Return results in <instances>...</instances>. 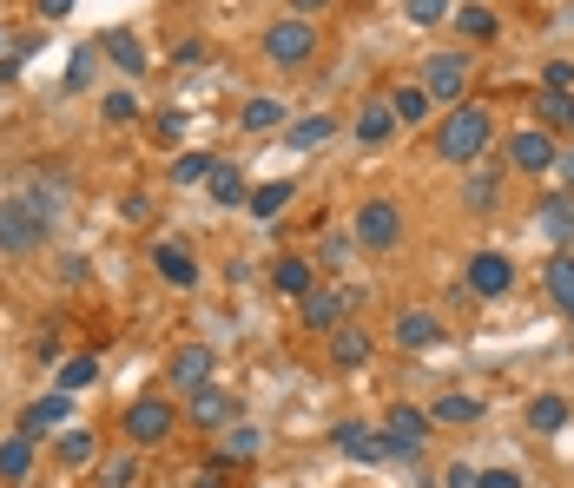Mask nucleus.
Here are the masks:
<instances>
[{"label": "nucleus", "instance_id": "f257e3e1", "mask_svg": "<svg viewBox=\"0 0 574 488\" xmlns=\"http://www.w3.org/2000/svg\"><path fill=\"white\" fill-rule=\"evenodd\" d=\"M488 139H496V119H488V106H475V100H462V106H449V119H436V152L449 166H475L488 152Z\"/></svg>", "mask_w": 574, "mask_h": 488}, {"label": "nucleus", "instance_id": "f03ea898", "mask_svg": "<svg viewBox=\"0 0 574 488\" xmlns=\"http://www.w3.org/2000/svg\"><path fill=\"white\" fill-rule=\"evenodd\" d=\"M47 218L34 211V198L27 192H14V198H0V252H8V258H27V252H40V244H47Z\"/></svg>", "mask_w": 574, "mask_h": 488}, {"label": "nucleus", "instance_id": "7ed1b4c3", "mask_svg": "<svg viewBox=\"0 0 574 488\" xmlns=\"http://www.w3.org/2000/svg\"><path fill=\"white\" fill-rule=\"evenodd\" d=\"M265 60L271 66H284V73H297V66H310L317 60V21H297V14H284V21H271L265 27Z\"/></svg>", "mask_w": 574, "mask_h": 488}, {"label": "nucleus", "instance_id": "20e7f679", "mask_svg": "<svg viewBox=\"0 0 574 488\" xmlns=\"http://www.w3.org/2000/svg\"><path fill=\"white\" fill-rule=\"evenodd\" d=\"M173 429H179V410L166 396H139L132 410L119 416V436L132 442V449H158V442H173Z\"/></svg>", "mask_w": 574, "mask_h": 488}, {"label": "nucleus", "instance_id": "39448f33", "mask_svg": "<svg viewBox=\"0 0 574 488\" xmlns=\"http://www.w3.org/2000/svg\"><path fill=\"white\" fill-rule=\"evenodd\" d=\"M469 73H475V60H469L462 47H443V53H430V60H423V93H430L436 106H462Z\"/></svg>", "mask_w": 574, "mask_h": 488}, {"label": "nucleus", "instance_id": "423d86ee", "mask_svg": "<svg viewBox=\"0 0 574 488\" xmlns=\"http://www.w3.org/2000/svg\"><path fill=\"white\" fill-rule=\"evenodd\" d=\"M350 237H357V252H396L403 244V205L396 198H363Z\"/></svg>", "mask_w": 574, "mask_h": 488}, {"label": "nucleus", "instance_id": "0eeeda50", "mask_svg": "<svg viewBox=\"0 0 574 488\" xmlns=\"http://www.w3.org/2000/svg\"><path fill=\"white\" fill-rule=\"evenodd\" d=\"M363 304V291L357 284H317L297 310H304V331H323V337H331L337 331V323H350V310Z\"/></svg>", "mask_w": 574, "mask_h": 488}, {"label": "nucleus", "instance_id": "6e6552de", "mask_svg": "<svg viewBox=\"0 0 574 488\" xmlns=\"http://www.w3.org/2000/svg\"><path fill=\"white\" fill-rule=\"evenodd\" d=\"M554 158H561V145H554V132H541V126H522L515 139H509V166L515 172H528V179H554Z\"/></svg>", "mask_w": 574, "mask_h": 488}, {"label": "nucleus", "instance_id": "1a4fd4ad", "mask_svg": "<svg viewBox=\"0 0 574 488\" xmlns=\"http://www.w3.org/2000/svg\"><path fill=\"white\" fill-rule=\"evenodd\" d=\"M430 410H417V402H390V416H383V436H390V449L396 455H423V442H430Z\"/></svg>", "mask_w": 574, "mask_h": 488}, {"label": "nucleus", "instance_id": "9d476101", "mask_svg": "<svg viewBox=\"0 0 574 488\" xmlns=\"http://www.w3.org/2000/svg\"><path fill=\"white\" fill-rule=\"evenodd\" d=\"M212 376H218V350H212V344H179V350H173V363H166V383H173V389H186V396H192V389H205Z\"/></svg>", "mask_w": 574, "mask_h": 488}, {"label": "nucleus", "instance_id": "9b49d317", "mask_svg": "<svg viewBox=\"0 0 574 488\" xmlns=\"http://www.w3.org/2000/svg\"><path fill=\"white\" fill-rule=\"evenodd\" d=\"M331 442H337V455H350V462H363V468L396 462L390 436H383V429H363V423H337V429H331Z\"/></svg>", "mask_w": 574, "mask_h": 488}, {"label": "nucleus", "instance_id": "f8f14e48", "mask_svg": "<svg viewBox=\"0 0 574 488\" xmlns=\"http://www.w3.org/2000/svg\"><path fill=\"white\" fill-rule=\"evenodd\" d=\"M535 231L554 244V252H574V192H548L541 205H535Z\"/></svg>", "mask_w": 574, "mask_h": 488}, {"label": "nucleus", "instance_id": "ddd939ff", "mask_svg": "<svg viewBox=\"0 0 574 488\" xmlns=\"http://www.w3.org/2000/svg\"><path fill=\"white\" fill-rule=\"evenodd\" d=\"M509 284H515V265L502 252H475L469 258V297H509Z\"/></svg>", "mask_w": 574, "mask_h": 488}, {"label": "nucleus", "instance_id": "4468645a", "mask_svg": "<svg viewBox=\"0 0 574 488\" xmlns=\"http://www.w3.org/2000/svg\"><path fill=\"white\" fill-rule=\"evenodd\" d=\"M403 126H396V113H390V100H363V113L350 119V139L363 145V152H383L390 139H396Z\"/></svg>", "mask_w": 574, "mask_h": 488}, {"label": "nucleus", "instance_id": "2eb2a0df", "mask_svg": "<svg viewBox=\"0 0 574 488\" xmlns=\"http://www.w3.org/2000/svg\"><path fill=\"white\" fill-rule=\"evenodd\" d=\"M390 331H396L403 350H436V344H443V317H436V310H396Z\"/></svg>", "mask_w": 574, "mask_h": 488}, {"label": "nucleus", "instance_id": "dca6fc26", "mask_svg": "<svg viewBox=\"0 0 574 488\" xmlns=\"http://www.w3.org/2000/svg\"><path fill=\"white\" fill-rule=\"evenodd\" d=\"M73 423V396L66 389H47V396H34L27 410H21V429L27 436H40V429H66Z\"/></svg>", "mask_w": 574, "mask_h": 488}, {"label": "nucleus", "instance_id": "f3484780", "mask_svg": "<svg viewBox=\"0 0 574 488\" xmlns=\"http://www.w3.org/2000/svg\"><path fill=\"white\" fill-rule=\"evenodd\" d=\"M100 53H106V60H113V66H119L126 79H145V66H152L132 27H106V34H100Z\"/></svg>", "mask_w": 574, "mask_h": 488}, {"label": "nucleus", "instance_id": "a211bd4d", "mask_svg": "<svg viewBox=\"0 0 574 488\" xmlns=\"http://www.w3.org/2000/svg\"><path fill=\"white\" fill-rule=\"evenodd\" d=\"M186 416H192L199 429H231V423H238V396H225V389L205 383V389H192V410H186Z\"/></svg>", "mask_w": 574, "mask_h": 488}, {"label": "nucleus", "instance_id": "6ab92c4d", "mask_svg": "<svg viewBox=\"0 0 574 488\" xmlns=\"http://www.w3.org/2000/svg\"><path fill=\"white\" fill-rule=\"evenodd\" d=\"M152 265H158V278H166L173 291H192V284H199L192 252H186V244H173V237H158V244H152Z\"/></svg>", "mask_w": 574, "mask_h": 488}, {"label": "nucleus", "instance_id": "aec40b11", "mask_svg": "<svg viewBox=\"0 0 574 488\" xmlns=\"http://www.w3.org/2000/svg\"><path fill=\"white\" fill-rule=\"evenodd\" d=\"M323 344H331V363H337V370H363V363H370V350H377L363 323H337V331L323 337Z\"/></svg>", "mask_w": 574, "mask_h": 488}, {"label": "nucleus", "instance_id": "412c9836", "mask_svg": "<svg viewBox=\"0 0 574 488\" xmlns=\"http://www.w3.org/2000/svg\"><path fill=\"white\" fill-rule=\"evenodd\" d=\"M390 113H396V126H430V113H436V100L423 93V79H403V87L390 93Z\"/></svg>", "mask_w": 574, "mask_h": 488}, {"label": "nucleus", "instance_id": "4be33fe9", "mask_svg": "<svg viewBox=\"0 0 574 488\" xmlns=\"http://www.w3.org/2000/svg\"><path fill=\"white\" fill-rule=\"evenodd\" d=\"M541 284H548L554 310H561V317H574V252H554V258L541 265Z\"/></svg>", "mask_w": 574, "mask_h": 488}, {"label": "nucleus", "instance_id": "5701e85b", "mask_svg": "<svg viewBox=\"0 0 574 488\" xmlns=\"http://www.w3.org/2000/svg\"><path fill=\"white\" fill-rule=\"evenodd\" d=\"M430 423H449V429H469V423H482V396H462V389L436 396V402H430Z\"/></svg>", "mask_w": 574, "mask_h": 488}, {"label": "nucleus", "instance_id": "b1692460", "mask_svg": "<svg viewBox=\"0 0 574 488\" xmlns=\"http://www.w3.org/2000/svg\"><path fill=\"white\" fill-rule=\"evenodd\" d=\"M462 205H469L475 218H488V211L502 205V172H488V166H475V172H469V185H462Z\"/></svg>", "mask_w": 574, "mask_h": 488}, {"label": "nucleus", "instance_id": "393cba45", "mask_svg": "<svg viewBox=\"0 0 574 488\" xmlns=\"http://www.w3.org/2000/svg\"><path fill=\"white\" fill-rule=\"evenodd\" d=\"M271 284H278V291H284V297H297V304H304V297H310V291H317V265H310V258H297V252H291V258H278V271H271Z\"/></svg>", "mask_w": 574, "mask_h": 488}, {"label": "nucleus", "instance_id": "a878e982", "mask_svg": "<svg viewBox=\"0 0 574 488\" xmlns=\"http://www.w3.org/2000/svg\"><path fill=\"white\" fill-rule=\"evenodd\" d=\"M34 442L40 436H27V429H14L8 442H0V481H27L34 475Z\"/></svg>", "mask_w": 574, "mask_h": 488}, {"label": "nucleus", "instance_id": "bb28decb", "mask_svg": "<svg viewBox=\"0 0 574 488\" xmlns=\"http://www.w3.org/2000/svg\"><path fill=\"white\" fill-rule=\"evenodd\" d=\"M258 449H265V429H252V423L218 429V462H252Z\"/></svg>", "mask_w": 574, "mask_h": 488}, {"label": "nucleus", "instance_id": "cd10ccee", "mask_svg": "<svg viewBox=\"0 0 574 488\" xmlns=\"http://www.w3.org/2000/svg\"><path fill=\"white\" fill-rule=\"evenodd\" d=\"M331 139H337V119H331V113H310V119H297V126L284 132L291 152H317V145H331Z\"/></svg>", "mask_w": 574, "mask_h": 488}, {"label": "nucleus", "instance_id": "c85d7f7f", "mask_svg": "<svg viewBox=\"0 0 574 488\" xmlns=\"http://www.w3.org/2000/svg\"><path fill=\"white\" fill-rule=\"evenodd\" d=\"M238 126L252 132V139H258V132H278V126H284V100H271V93H258V100H244Z\"/></svg>", "mask_w": 574, "mask_h": 488}, {"label": "nucleus", "instance_id": "c756f323", "mask_svg": "<svg viewBox=\"0 0 574 488\" xmlns=\"http://www.w3.org/2000/svg\"><path fill=\"white\" fill-rule=\"evenodd\" d=\"M212 205H252V179H244V166H225L212 172Z\"/></svg>", "mask_w": 574, "mask_h": 488}, {"label": "nucleus", "instance_id": "7c9ffc66", "mask_svg": "<svg viewBox=\"0 0 574 488\" xmlns=\"http://www.w3.org/2000/svg\"><path fill=\"white\" fill-rule=\"evenodd\" d=\"M291 198H297V185H291V179H271V185H252V218H258V224H271V218H278V211H284Z\"/></svg>", "mask_w": 574, "mask_h": 488}, {"label": "nucleus", "instance_id": "2f4dec72", "mask_svg": "<svg viewBox=\"0 0 574 488\" xmlns=\"http://www.w3.org/2000/svg\"><path fill=\"white\" fill-rule=\"evenodd\" d=\"M93 376H100V350H79V357H66V363H60V376H53V383H60L66 396H79Z\"/></svg>", "mask_w": 574, "mask_h": 488}, {"label": "nucleus", "instance_id": "473e14b6", "mask_svg": "<svg viewBox=\"0 0 574 488\" xmlns=\"http://www.w3.org/2000/svg\"><path fill=\"white\" fill-rule=\"evenodd\" d=\"M535 119H541V132H574V93H541Z\"/></svg>", "mask_w": 574, "mask_h": 488}, {"label": "nucleus", "instance_id": "72a5a7b5", "mask_svg": "<svg viewBox=\"0 0 574 488\" xmlns=\"http://www.w3.org/2000/svg\"><path fill=\"white\" fill-rule=\"evenodd\" d=\"M528 429H535V436L567 429V402H561V396H535V402H528Z\"/></svg>", "mask_w": 574, "mask_h": 488}, {"label": "nucleus", "instance_id": "f704fd0d", "mask_svg": "<svg viewBox=\"0 0 574 488\" xmlns=\"http://www.w3.org/2000/svg\"><path fill=\"white\" fill-rule=\"evenodd\" d=\"M93 455H100V436H93V429H66V436H60V462H66V468H87Z\"/></svg>", "mask_w": 574, "mask_h": 488}, {"label": "nucleus", "instance_id": "c9c22d12", "mask_svg": "<svg viewBox=\"0 0 574 488\" xmlns=\"http://www.w3.org/2000/svg\"><path fill=\"white\" fill-rule=\"evenodd\" d=\"M218 172V158L212 152H179V166H173V185H205Z\"/></svg>", "mask_w": 574, "mask_h": 488}, {"label": "nucleus", "instance_id": "e433bc0d", "mask_svg": "<svg viewBox=\"0 0 574 488\" xmlns=\"http://www.w3.org/2000/svg\"><path fill=\"white\" fill-rule=\"evenodd\" d=\"M449 21H456L462 40H496V14H488V8H456Z\"/></svg>", "mask_w": 574, "mask_h": 488}, {"label": "nucleus", "instance_id": "4c0bfd02", "mask_svg": "<svg viewBox=\"0 0 574 488\" xmlns=\"http://www.w3.org/2000/svg\"><path fill=\"white\" fill-rule=\"evenodd\" d=\"M100 119H106V126H132V119H139V100L119 87V93H106V100H100Z\"/></svg>", "mask_w": 574, "mask_h": 488}, {"label": "nucleus", "instance_id": "58836bf2", "mask_svg": "<svg viewBox=\"0 0 574 488\" xmlns=\"http://www.w3.org/2000/svg\"><path fill=\"white\" fill-rule=\"evenodd\" d=\"M100 481H106V488H132V481H139V449H132V455H113V462L100 468Z\"/></svg>", "mask_w": 574, "mask_h": 488}, {"label": "nucleus", "instance_id": "ea45409f", "mask_svg": "<svg viewBox=\"0 0 574 488\" xmlns=\"http://www.w3.org/2000/svg\"><path fill=\"white\" fill-rule=\"evenodd\" d=\"M541 93H574V60H541Z\"/></svg>", "mask_w": 574, "mask_h": 488}, {"label": "nucleus", "instance_id": "a19ab883", "mask_svg": "<svg viewBox=\"0 0 574 488\" xmlns=\"http://www.w3.org/2000/svg\"><path fill=\"white\" fill-rule=\"evenodd\" d=\"M403 14L417 21V27H436V21H449L456 8H449V0H403Z\"/></svg>", "mask_w": 574, "mask_h": 488}, {"label": "nucleus", "instance_id": "79ce46f5", "mask_svg": "<svg viewBox=\"0 0 574 488\" xmlns=\"http://www.w3.org/2000/svg\"><path fill=\"white\" fill-rule=\"evenodd\" d=\"M152 132L166 139V145H179V139H186V113H179V106H166V113H158V126H152Z\"/></svg>", "mask_w": 574, "mask_h": 488}, {"label": "nucleus", "instance_id": "37998d69", "mask_svg": "<svg viewBox=\"0 0 574 488\" xmlns=\"http://www.w3.org/2000/svg\"><path fill=\"white\" fill-rule=\"evenodd\" d=\"M93 60H100V47H79V53H73V66H66V87H87Z\"/></svg>", "mask_w": 574, "mask_h": 488}, {"label": "nucleus", "instance_id": "c03bdc74", "mask_svg": "<svg viewBox=\"0 0 574 488\" xmlns=\"http://www.w3.org/2000/svg\"><path fill=\"white\" fill-rule=\"evenodd\" d=\"M475 481H482V475H475L469 462H449V468H443V488H475Z\"/></svg>", "mask_w": 574, "mask_h": 488}, {"label": "nucleus", "instance_id": "a18cd8bd", "mask_svg": "<svg viewBox=\"0 0 574 488\" xmlns=\"http://www.w3.org/2000/svg\"><path fill=\"white\" fill-rule=\"evenodd\" d=\"M475 488H522V475H515V468H482Z\"/></svg>", "mask_w": 574, "mask_h": 488}, {"label": "nucleus", "instance_id": "49530a36", "mask_svg": "<svg viewBox=\"0 0 574 488\" xmlns=\"http://www.w3.org/2000/svg\"><path fill=\"white\" fill-rule=\"evenodd\" d=\"M350 244H357V237H344V231H331V237H323V265H337V258H350Z\"/></svg>", "mask_w": 574, "mask_h": 488}, {"label": "nucleus", "instance_id": "de8ad7c7", "mask_svg": "<svg viewBox=\"0 0 574 488\" xmlns=\"http://www.w3.org/2000/svg\"><path fill=\"white\" fill-rule=\"evenodd\" d=\"M331 0H284V14H297V21H310V14H323Z\"/></svg>", "mask_w": 574, "mask_h": 488}, {"label": "nucleus", "instance_id": "09e8293b", "mask_svg": "<svg viewBox=\"0 0 574 488\" xmlns=\"http://www.w3.org/2000/svg\"><path fill=\"white\" fill-rule=\"evenodd\" d=\"M199 53H205L199 40H179V47H173V66H199Z\"/></svg>", "mask_w": 574, "mask_h": 488}, {"label": "nucleus", "instance_id": "8fccbe9b", "mask_svg": "<svg viewBox=\"0 0 574 488\" xmlns=\"http://www.w3.org/2000/svg\"><path fill=\"white\" fill-rule=\"evenodd\" d=\"M554 179H561V192H574V152H561V158H554Z\"/></svg>", "mask_w": 574, "mask_h": 488}, {"label": "nucleus", "instance_id": "3c124183", "mask_svg": "<svg viewBox=\"0 0 574 488\" xmlns=\"http://www.w3.org/2000/svg\"><path fill=\"white\" fill-rule=\"evenodd\" d=\"M73 8H79V0H40V14H47V21H66Z\"/></svg>", "mask_w": 574, "mask_h": 488}, {"label": "nucleus", "instance_id": "603ef678", "mask_svg": "<svg viewBox=\"0 0 574 488\" xmlns=\"http://www.w3.org/2000/svg\"><path fill=\"white\" fill-rule=\"evenodd\" d=\"M192 488H225V481H218V475H199V481H192Z\"/></svg>", "mask_w": 574, "mask_h": 488}, {"label": "nucleus", "instance_id": "864d4df0", "mask_svg": "<svg viewBox=\"0 0 574 488\" xmlns=\"http://www.w3.org/2000/svg\"><path fill=\"white\" fill-rule=\"evenodd\" d=\"M0 60H8V34H0Z\"/></svg>", "mask_w": 574, "mask_h": 488}]
</instances>
